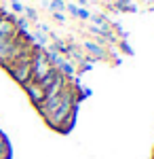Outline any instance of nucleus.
I'll list each match as a JSON object with an SVG mask.
<instances>
[{
  "label": "nucleus",
  "mask_w": 154,
  "mask_h": 159,
  "mask_svg": "<svg viewBox=\"0 0 154 159\" xmlns=\"http://www.w3.org/2000/svg\"><path fill=\"white\" fill-rule=\"evenodd\" d=\"M76 89H72L70 85L63 89V93H61V102L59 106L55 108V112L51 115L47 119V125L49 127H53V129H57L61 134H68L72 129V125H74V112H76Z\"/></svg>",
  "instance_id": "nucleus-1"
},
{
  "label": "nucleus",
  "mask_w": 154,
  "mask_h": 159,
  "mask_svg": "<svg viewBox=\"0 0 154 159\" xmlns=\"http://www.w3.org/2000/svg\"><path fill=\"white\" fill-rule=\"evenodd\" d=\"M32 51H25L24 55L19 57V60H15L11 64V66H6V70H9V74H11L13 79L19 83V85L24 87L28 81H32V64H30V57H32Z\"/></svg>",
  "instance_id": "nucleus-2"
},
{
  "label": "nucleus",
  "mask_w": 154,
  "mask_h": 159,
  "mask_svg": "<svg viewBox=\"0 0 154 159\" xmlns=\"http://www.w3.org/2000/svg\"><path fill=\"white\" fill-rule=\"evenodd\" d=\"M30 64H32V81H40L42 76H47L53 68H51V64L47 61V55H45V51L40 49H34L32 51V57H30Z\"/></svg>",
  "instance_id": "nucleus-3"
},
{
  "label": "nucleus",
  "mask_w": 154,
  "mask_h": 159,
  "mask_svg": "<svg viewBox=\"0 0 154 159\" xmlns=\"http://www.w3.org/2000/svg\"><path fill=\"white\" fill-rule=\"evenodd\" d=\"M24 91H25V96L30 98V102H32L34 106H40V104H42V100H45V89L38 85L36 81H28L24 85Z\"/></svg>",
  "instance_id": "nucleus-4"
},
{
  "label": "nucleus",
  "mask_w": 154,
  "mask_h": 159,
  "mask_svg": "<svg viewBox=\"0 0 154 159\" xmlns=\"http://www.w3.org/2000/svg\"><path fill=\"white\" fill-rule=\"evenodd\" d=\"M0 36L2 38H15L17 36V28H15V19L11 15H2L0 17Z\"/></svg>",
  "instance_id": "nucleus-5"
},
{
  "label": "nucleus",
  "mask_w": 154,
  "mask_h": 159,
  "mask_svg": "<svg viewBox=\"0 0 154 159\" xmlns=\"http://www.w3.org/2000/svg\"><path fill=\"white\" fill-rule=\"evenodd\" d=\"M83 47H84V51L89 53V57L91 60H104L108 53H106V49L99 45V43H93V40H87V43H83Z\"/></svg>",
  "instance_id": "nucleus-6"
},
{
  "label": "nucleus",
  "mask_w": 154,
  "mask_h": 159,
  "mask_svg": "<svg viewBox=\"0 0 154 159\" xmlns=\"http://www.w3.org/2000/svg\"><path fill=\"white\" fill-rule=\"evenodd\" d=\"M57 70H59V72L63 74V76H66V79H72V76H74V74H76V66H74V64H72V61L63 60V61H61V66H59V68H57Z\"/></svg>",
  "instance_id": "nucleus-7"
},
{
  "label": "nucleus",
  "mask_w": 154,
  "mask_h": 159,
  "mask_svg": "<svg viewBox=\"0 0 154 159\" xmlns=\"http://www.w3.org/2000/svg\"><path fill=\"white\" fill-rule=\"evenodd\" d=\"M53 49L57 51L59 55H70V45H66L63 40H59L55 34H53Z\"/></svg>",
  "instance_id": "nucleus-8"
},
{
  "label": "nucleus",
  "mask_w": 154,
  "mask_h": 159,
  "mask_svg": "<svg viewBox=\"0 0 154 159\" xmlns=\"http://www.w3.org/2000/svg\"><path fill=\"white\" fill-rule=\"evenodd\" d=\"M116 11H125V13H137V7L133 4V0H116Z\"/></svg>",
  "instance_id": "nucleus-9"
},
{
  "label": "nucleus",
  "mask_w": 154,
  "mask_h": 159,
  "mask_svg": "<svg viewBox=\"0 0 154 159\" xmlns=\"http://www.w3.org/2000/svg\"><path fill=\"white\" fill-rule=\"evenodd\" d=\"M0 159H11V147H9V140L2 136V132H0Z\"/></svg>",
  "instance_id": "nucleus-10"
},
{
  "label": "nucleus",
  "mask_w": 154,
  "mask_h": 159,
  "mask_svg": "<svg viewBox=\"0 0 154 159\" xmlns=\"http://www.w3.org/2000/svg\"><path fill=\"white\" fill-rule=\"evenodd\" d=\"M49 9H51L53 13L66 11V0H49Z\"/></svg>",
  "instance_id": "nucleus-11"
},
{
  "label": "nucleus",
  "mask_w": 154,
  "mask_h": 159,
  "mask_svg": "<svg viewBox=\"0 0 154 159\" xmlns=\"http://www.w3.org/2000/svg\"><path fill=\"white\" fill-rule=\"evenodd\" d=\"M91 19H93V24L97 25V28L108 25V17H104V15H91Z\"/></svg>",
  "instance_id": "nucleus-12"
},
{
  "label": "nucleus",
  "mask_w": 154,
  "mask_h": 159,
  "mask_svg": "<svg viewBox=\"0 0 154 159\" xmlns=\"http://www.w3.org/2000/svg\"><path fill=\"white\" fill-rule=\"evenodd\" d=\"M25 19H28V21H38V11H36V9H28V7H25Z\"/></svg>",
  "instance_id": "nucleus-13"
},
{
  "label": "nucleus",
  "mask_w": 154,
  "mask_h": 159,
  "mask_svg": "<svg viewBox=\"0 0 154 159\" xmlns=\"http://www.w3.org/2000/svg\"><path fill=\"white\" fill-rule=\"evenodd\" d=\"M34 40L38 43V47H45V45H47V36H45L42 32H36V34H34Z\"/></svg>",
  "instance_id": "nucleus-14"
},
{
  "label": "nucleus",
  "mask_w": 154,
  "mask_h": 159,
  "mask_svg": "<svg viewBox=\"0 0 154 159\" xmlns=\"http://www.w3.org/2000/svg\"><path fill=\"white\" fill-rule=\"evenodd\" d=\"M118 49H120V51H125L127 55H133V49L129 47V43H127V40H120V43H118Z\"/></svg>",
  "instance_id": "nucleus-15"
},
{
  "label": "nucleus",
  "mask_w": 154,
  "mask_h": 159,
  "mask_svg": "<svg viewBox=\"0 0 154 159\" xmlns=\"http://www.w3.org/2000/svg\"><path fill=\"white\" fill-rule=\"evenodd\" d=\"M78 19H91V13L87 11V9H83V7H78Z\"/></svg>",
  "instance_id": "nucleus-16"
},
{
  "label": "nucleus",
  "mask_w": 154,
  "mask_h": 159,
  "mask_svg": "<svg viewBox=\"0 0 154 159\" xmlns=\"http://www.w3.org/2000/svg\"><path fill=\"white\" fill-rule=\"evenodd\" d=\"M66 11H70L72 13V17H78V7H76V4H66Z\"/></svg>",
  "instance_id": "nucleus-17"
},
{
  "label": "nucleus",
  "mask_w": 154,
  "mask_h": 159,
  "mask_svg": "<svg viewBox=\"0 0 154 159\" xmlns=\"http://www.w3.org/2000/svg\"><path fill=\"white\" fill-rule=\"evenodd\" d=\"M13 11H15V13H19V15H24L25 7L21 4V2H13Z\"/></svg>",
  "instance_id": "nucleus-18"
},
{
  "label": "nucleus",
  "mask_w": 154,
  "mask_h": 159,
  "mask_svg": "<svg viewBox=\"0 0 154 159\" xmlns=\"http://www.w3.org/2000/svg\"><path fill=\"white\" fill-rule=\"evenodd\" d=\"M53 17H55L59 24H63V21H66V15H63V13H53Z\"/></svg>",
  "instance_id": "nucleus-19"
},
{
  "label": "nucleus",
  "mask_w": 154,
  "mask_h": 159,
  "mask_svg": "<svg viewBox=\"0 0 154 159\" xmlns=\"http://www.w3.org/2000/svg\"><path fill=\"white\" fill-rule=\"evenodd\" d=\"M6 40H11V38H2V36H0V47H2V45H4Z\"/></svg>",
  "instance_id": "nucleus-20"
},
{
  "label": "nucleus",
  "mask_w": 154,
  "mask_h": 159,
  "mask_svg": "<svg viewBox=\"0 0 154 159\" xmlns=\"http://www.w3.org/2000/svg\"><path fill=\"white\" fill-rule=\"evenodd\" d=\"M2 15H4V11H2V9H0V17H2Z\"/></svg>",
  "instance_id": "nucleus-21"
},
{
  "label": "nucleus",
  "mask_w": 154,
  "mask_h": 159,
  "mask_svg": "<svg viewBox=\"0 0 154 159\" xmlns=\"http://www.w3.org/2000/svg\"><path fill=\"white\" fill-rule=\"evenodd\" d=\"M11 2H19V0H11Z\"/></svg>",
  "instance_id": "nucleus-22"
}]
</instances>
